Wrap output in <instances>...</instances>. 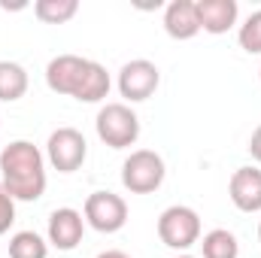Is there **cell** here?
Returning a JSON list of instances; mask_svg holds the SVG:
<instances>
[{"label": "cell", "mask_w": 261, "mask_h": 258, "mask_svg": "<svg viewBox=\"0 0 261 258\" xmlns=\"http://www.w3.org/2000/svg\"><path fill=\"white\" fill-rule=\"evenodd\" d=\"M246 149H249L252 161H258V164H261V125L252 131V137H249V146H246Z\"/></svg>", "instance_id": "obj_20"}, {"label": "cell", "mask_w": 261, "mask_h": 258, "mask_svg": "<svg viewBox=\"0 0 261 258\" xmlns=\"http://www.w3.org/2000/svg\"><path fill=\"white\" fill-rule=\"evenodd\" d=\"M195 6H197V18H200V31H206L213 37L228 34L237 24V15H240L237 0H195Z\"/></svg>", "instance_id": "obj_11"}, {"label": "cell", "mask_w": 261, "mask_h": 258, "mask_svg": "<svg viewBox=\"0 0 261 258\" xmlns=\"http://www.w3.org/2000/svg\"><path fill=\"white\" fill-rule=\"evenodd\" d=\"M79 12V0H37L34 15L43 24H67Z\"/></svg>", "instance_id": "obj_17"}, {"label": "cell", "mask_w": 261, "mask_h": 258, "mask_svg": "<svg viewBox=\"0 0 261 258\" xmlns=\"http://www.w3.org/2000/svg\"><path fill=\"white\" fill-rule=\"evenodd\" d=\"M228 197L240 213H261V170L246 164L231 173Z\"/></svg>", "instance_id": "obj_9"}, {"label": "cell", "mask_w": 261, "mask_h": 258, "mask_svg": "<svg viewBox=\"0 0 261 258\" xmlns=\"http://www.w3.org/2000/svg\"><path fill=\"white\" fill-rule=\"evenodd\" d=\"M85 64H88V58H79V55H55L46 67V85L55 94L73 97L76 85H79V79L85 73Z\"/></svg>", "instance_id": "obj_10"}, {"label": "cell", "mask_w": 261, "mask_h": 258, "mask_svg": "<svg viewBox=\"0 0 261 258\" xmlns=\"http://www.w3.org/2000/svg\"><path fill=\"white\" fill-rule=\"evenodd\" d=\"M258 79H261V70H258Z\"/></svg>", "instance_id": "obj_24"}, {"label": "cell", "mask_w": 261, "mask_h": 258, "mask_svg": "<svg viewBox=\"0 0 261 258\" xmlns=\"http://www.w3.org/2000/svg\"><path fill=\"white\" fill-rule=\"evenodd\" d=\"M167 176V167H164V158L155 152V149H137L130 152L122 164V186L130 194H152L161 189Z\"/></svg>", "instance_id": "obj_4"}, {"label": "cell", "mask_w": 261, "mask_h": 258, "mask_svg": "<svg viewBox=\"0 0 261 258\" xmlns=\"http://www.w3.org/2000/svg\"><path fill=\"white\" fill-rule=\"evenodd\" d=\"M49 240H43L37 231H15L9 237V258H46Z\"/></svg>", "instance_id": "obj_16"}, {"label": "cell", "mask_w": 261, "mask_h": 258, "mask_svg": "<svg viewBox=\"0 0 261 258\" xmlns=\"http://www.w3.org/2000/svg\"><path fill=\"white\" fill-rule=\"evenodd\" d=\"M0 183L15 200H40L46 194V155L31 140H12L0 152Z\"/></svg>", "instance_id": "obj_1"}, {"label": "cell", "mask_w": 261, "mask_h": 258, "mask_svg": "<svg viewBox=\"0 0 261 258\" xmlns=\"http://www.w3.org/2000/svg\"><path fill=\"white\" fill-rule=\"evenodd\" d=\"M97 258H130L128 252H122V249H107V252H100Z\"/></svg>", "instance_id": "obj_21"}, {"label": "cell", "mask_w": 261, "mask_h": 258, "mask_svg": "<svg viewBox=\"0 0 261 258\" xmlns=\"http://www.w3.org/2000/svg\"><path fill=\"white\" fill-rule=\"evenodd\" d=\"M28 70L18 61H0V100L15 104L28 94Z\"/></svg>", "instance_id": "obj_14"}, {"label": "cell", "mask_w": 261, "mask_h": 258, "mask_svg": "<svg viewBox=\"0 0 261 258\" xmlns=\"http://www.w3.org/2000/svg\"><path fill=\"white\" fill-rule=\"evenodd\" d=\"M237 43L243 52L249 55H261V9H255L237 31Z\"/></svg>", "instance_id": "obj_18"}, {"label": "cell", "mask_w": 261, "mask_h": 258, "mask_svg": "<svg viewBox=\"0 0 261 258\" xmlns=\"http://www.w3.org/2000/svg\"><path fill=\"white\" fill-rule=\"evenodd\" d=\"M82 234H85V216L73 207H58L52 216H49V231H46V240L49 246L70 252L82 243Z\"/></svg>", "instance_id": "obj_8"}, {"label": "cell", "mask_w": 261, "mask_h": 258, "mask_svg": "<svg viewBox=\"0 0 261 258\" xmlns=\"http://www.w3.org/2000/svg\"><path fill=\"white\" fill-rule=\"evenodd\" d=\"M164 31L173 40H192L200 34V18H197L195 0H173L164 9Z\"/></svg>", "instance_id": "obj_12"}, {"label": "cell", "mask_w": 261, "mask_h": 258, "mask_svg": "<svg viewBox=\"0 0 261 258\" xmlns=\"http://www.w3.org/2000/svg\"><path fill=\"white\" fill-rule=\"evenodd\" d=\"M88 158V143L76 128H58L49 134L46 143V161L58 173H76Z\"/></svg>", "instance_id": "obj_6"}, {"label": "cell", "mask_w": 261, "mask_h": 258, "mask_svg": "<svg viewBox=\"0 0 261 258\" xmlns=\"http://www.w3.org/2000/svg\"><path fill=\"white\" fill-rule=\"evenodd\" d=\"M94 128L103 146L110 149H130L140 140V116L128 104H103L97 110Z\"/></svg>", "instance_id": "obj_2"}, {"label": "cell", "mask_w": 261, "mask_h": 258, "mask_svg": "<svg viewBox=\"0 0 261 258\" xmlns=\"http://www.w3.org/2000/svg\"><path fill=\"white\" fill-rule=\"evenodd\" d=\"M82 216H85V225H91L94 231H100V234H116V231H122L125 222H128V203H125L122 194L91 192L85 197Z\"/></svg>", "instance_id": "obj_5"}, {"label": "cell", "mask_w": 261, "mask_h": 258, "mask_svg": "<svg viewBox=\"0 0 261 258\" xmlns=\"http://www.w3.org/2000/svg\"><path fill=\"white\" fill-rule=\"evenodd\" d=\"M173 258H195V255H189V252H179V255H173Z\"/></svg>", "instance_id": "obj_22"}, {"label": "cell", "mask_w": 261, "mask_h": 258, "mask_svg": "<svg viewBox=\"0 0 261 258\" xmlns=\"http://www.w3.org/2000/svg\"><path fill=\"white\" fill-rule=\"evenodd\" d=\"M161 85V70L146 61V58H134L119 70V94L128 104H143L149 100Z\"/></svg>", "instance_id": "obj_7"}, {"label": "cell", "mask_w": 261, "mask_h": 258, "mask_svg": "<svg viewBox=\"0 0 261 258\" xmlns=\"http://www.w3.org/2000/svg\"><path fill=\"white\" fill-rule=\"evenodd\" d=\"M110 88H113V79H110L107 67L97 64V61H88L73 97H76L79 104H100V100L110 94Z\"/></svg>", "instance_id": "obj_13"}, {"label": "cell", "mask_w": 261, "mask_h": 258, "mask_svg": "<svg viewBox=\"0 0 261 258\" xmlns=\"http://www.w3.org/2000/svg\"><path fill=\"white\" fill-rule=\"evenodd\" d=\"M15 225V197L6 192V186L0 183V237Z\"/></svg>", "instance_id": "obj_19"}, {"label": "cell", "mask_w": 261, "mask_h": 258, "mask_svg": "<svg viewBox=\"0 0 261 258\" xmlns=\"http://www.w3.org/2000/svg\"><path fill=\"white\" fill-rule=\"evenodd\" d=\"M258 243H261V222H258Z\"/></svg>", "instance_id": "obj_23"}, {"label": "cell", "mask_w": 261, "mask_h": 258, "mask_svg": "<svg viewBox=\"0 0 261 258\" xmlns=\"http://www.w3.org/2000/svg\"><path fill=\"white\" fill-rule=\"evenodd\" d=\"M197 246H200V255L203 258H240V243H237V237L228 228L206 231L197 240Z\"/></svg>", "instance_id": "obj_15"}, {"label": "cell", "mask_w": 261, "mask_h": 258, "mask_svg": "<svg viewBox=\"0 0 261 258\" xmlns=\"http://www.w3.org/2000/svg\"><path fill=\"white\" fill-rule=\"evenodd\" d=\"M158 240L173 252H189L200 240V216L186 203H173L158 216Z\"/></svg>", "instance_id": "obj_3"}]
</instances>
